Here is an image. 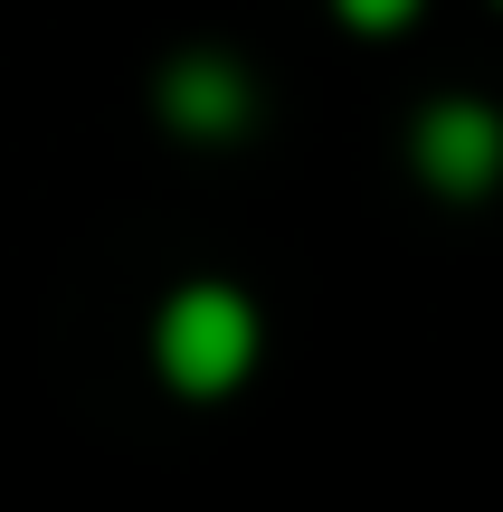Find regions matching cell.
Returning <instances> with one entry per match:
<instances>
[{
	"label": "cell",
	"instance_id": "obj_3",
	"mask_svg": "<svg viewBox=\"0 0 503 512\" xmlns=\"http://www.w3.org/2000/svg\"><path fill=\"white\" fill-rule=\"evenodd\" d=\"M171 114H181V124H200V133H228V124L247 114L238 67H219V57H190V67H171Z\"/></svg>",
	"mask_w": 503,
	"mask_h": 512
},
{
	"label": "cell",
	"instance_id": "obj_1",
	"mask_svg": "<svg viewBox=\"0 0 503 512\" xmlns=\"http://www.w3.org/2000/svg\"><path fill=\"white\" fill-rule=\"evenodd\" d=\"M247 361H257V313H247V294H228V285L171 294V313H162V370H171V389H190V399L238 389Z\"/></svg>",
	"mask_w": 503,
	"mask_h": 512
},
{
	"label": "cell",
	"instance_id": "obj_4",
	"mask_svg": "<svg viewBox=\"0 0 503 512\" xmlns=\"http://www.w3.org/2000/svg\"><path fill=\"white\" fill-rule=\"evenodd\" d=\"M409 10H418V0H342V19H352V29H399Z\"/></svg>",
	"mask_w": 503,
	"mask_h": 512
},
{
	"label": "cell",
	"instance_id": "obj_2",
	"mask_svg": "<svg viewBox=\"0 0 503 512\" xmlns=\"http://www.w3.org/2000/svg\"><path fill=\"white\" fill-rule=\"evenodd\" d=\"M418 162H428L437 190H485L503 171V124L485 105H437L428 124H418Z\"/></svg>",
	"mask_w": 503,
	"mask_h": 512
}]
</instances>
